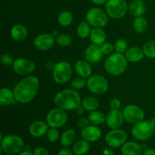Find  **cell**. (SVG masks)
<instances>
[{"instance_id": "obj_1", "label": "cell", "mask_w": 155, "mask_h": 155, "mask_svg": "<svg viewBox=\"0 0 155 155\" xmlns=\"http://www.w3.org/2000/svg\"><path fill=\"white\" fill-rule=\"evenodd\" d=\"M39 89V80L35 76H27L18 83L13 89L15 98L21 104H28L37 95Z\"/></svg>"}, {"instance_id": "obj_2", "label": "cell", "mask_w": 155, "mask_h": 155, "mask_svg": "<svg viewBox=\"0 0 155 155\" xmlns=\"http://www.w3.org/2000/svg\"><path fill=\"white\" fill-rule=\"evenodd\" d=\"M81 102L80 95L74 89H63L58 92L54 98V105L66 111L76 110L81 104Z\"/></svg>"}, {"instance_id": "obj_3", "label": "cell", "mask_w": 155, "mask_h": 155, "mask_svg": "<svg viewBox=\"0 0 155 155\" xmlns=\"http://www.w3.org/2000/svg\"><path fill=\"white\" fill-rule=\"evenodd\" d=\"M127 59L124 54L113 53L107 56L104 61V69L111 76H120L124 74L127 68Z\"/></svg>"}, {"instance_id": "obj_4", "label": "cell", "mask_w": 155, "mask_h": 155, "mask_svg": "<svg viewBox=\"0 0 155 155\" xmlns=\"http://www.w3.org/2000/svg\"><path fill=\"white\" fill-rule=\"evenodd\" d=\"M25 147L24 141L21 136L17 135H7L2 137L1 134V149L5 153L18 154Z\"/></svg>"}, {"instance_id": "obj_5", "label": "cell", "mask_w": 155, "mask_h": 155, "mask_svg": "<svg viewBox=\"0 0 155 155\" xmlns=\"http://www.w3.org/2000/svg\"><path fill=\"white\" fill-rule=\"evenodd\" d=\"M155 126L151 120H142L134 124L131 130L133 138L139 141H146L154 134Z\"/></svg>"}, {"instance_id": "obj_6", "label": "cell", "mask_w": 155, "mask_h": 155, "mask_svg": "<svg viewBox=\"0 0 155 155\" xmlns=\"http://www.w3.org/2000/svg\"><path fill=\"white\" fill-rule=\"evenodd\" d=\"M128 11L126 0H107L105 4V12L109 18L119 20L125 17Z\"/></svg>"}, {"instance_id": "obj_7", "label": "cell", "mask_w": 155, "mask_h": 155, "mask_svg": "<svg viewBox=\"0 0 155 155\" xmlns=\"http://www.w3.org/2000/svg\"><path fill=\"white\" fill-rule=\"evenodd\" d=\"M72 67L67 61H59L53 66L52 77L58 84H64L72 76Z\"/></svg>"}, {"instance_id": "obj_8", "label": "cell", "mask_w": 155, "mask_h": 155, "mask_svg": "<svg viewBox=\"0 0 155 155\" xmlns=\"http://www.w3.org/2000/svg\"><path fill=\"white\" fill-rule=\"evenodd\" d=\"M86 21L92 27L103 28L107 24L109 16L107 12L99 8H92L89 9L86 15Z\"/></svg>"}, {"instance_id": "obj_9", "label": "cell", "mask_w": 155, "mask_h": 155, "mask_svg": "<svg viewBox=\"0 0 155 155\" xmlns=\"http://www.w3.org/2000/svg\"><path fill=\"white\" fill-rule=\"evenodd\" d=\"M86 86L92 93L95 95H102L108 90L109 83L107 79L103 76L100 74H94L87 79Z\"/></svg>"}, {"instance_id": "obj_10", "label": "cell", "mask_w": 155, "mask_h": 155, "mask_svg": "<svg viewBox=\"0 0 155 155\" xmlns=\"http://www.w3.org/2000/svg\"><path fill=\"white\" fill-rule=\"evenodd\" d=\"M68 119L66 110L59 107L51 109L45 117V121L48 127L51 128H61L65 125Z\"/></svg>"}, {"instance_id": "obj_11", "label": "cell", "mask_w": 155, "mask_h": 155, "mask_svg": "<svg viewBox=\"0 0 155 155\" xmlns=\"http://www.w3.org/2000/svg\"><path fill=\"white\" fill-rule=\"evenodd\" d=\"M124 119L129 124H136L144 120L145 113L143 109L136 104H129L123 110Z\"/></svg>"}, {"instance_id": "obj_12", "label": "cell", "mask_w": 155, "mask_h": 155, "mask_svg": "<svg viewBox=\"0 0 155 155\" xmlns=\"http://www.w3.org/2000/svg\"><path fill=\"white\" fill-rule=\"evenodd\" d=\"M106 144L112 148L122 147L127 141V134L124 130L120 129L110 130L106 134L104 138Z\"/></svg>"}, {"instance_id": "obj_13", "label": "cell", "mask_w": 155, "mask_h": 155, "mask_svg": "<svg viewBox=\"0 0 155 155\" xmlns=\"http://www.w3.org/2000/svg\"><path fill=\"white\" fill-rule=\"evenodd\" d=\"M12 68L15 74L20 76H25L29 75L34 71L36 64L30 59L19 58L15 59Z\"/></svg>"}, {"instance_id": "obj_14", "label": "cell", "mask_w": 155, "mask_h": 155, "mask_svg": "<svg viewBox=\"0 0 155 155\" xmlns=\"http://www.w3.org/2000/svg\"><path fill=\"white\" fill-rule=\"evenodd\" d=\"M55 39L51 33H41L33 39V45L40 51H48L54 45Z\"/></svg>"}, {"instance_id": "obj_15", "label": "cell", "mask_w": 155, "mask_h": 155, "mask_svg": "<svg viewBox=\"0 0 155 155\" xmlns=\"http://www.w3.org/2000/svg\"><path fill=\"white\" fill-rule=\"evenodd\" d=\"M125 121L123 111L120 110H111L106 116V125L110 130L120 129Z\"/></svg>"}, {"instance_id": "obj_16", "label": "cell", "mask_w": 155, "mask_h": 155, "mask_svg": "<svg viewBox=\"0 0 155 155\" xmlns=\"http://www.w3.org/2000/svg\"><path fill=\"white\" fill-rule=\"evenodd\" d=\"M85 58L90 64L99 63L102 59L104 54L101 51L100 45L91 44L85 50Z\"/></svg>"}, {"instance_id": "obj_17", "label": "cell", "mask_w": 155, "mask_h": 155, "mask_svg": "<svg viewBox=\"0 0 155 155\" xmlns=\"http://www.w3.org/2000/svg\"><path fill=\"white\" fill-rule=\"evenodd\" d=\"M81 136L89 142H96L101 137V130L96 125H89L82 130Z\"/></svg>"}, {"instance_id": "obj_18", "label": "cell", "mask_w": 155, "mask_h": 155, "mask_svg": "<svg viewBox=\"0 0 155 155\" xmlns=\"http://www.w3.org/2000/svg\"><path fill=\"white\" fill-rule=\"evenodd\" d=\"M48 125L46 122L36 120L32 123L29 127V133L32 136L36 138L42 137L46 135L48 130Z\"/></svg>"}, {"instance_id": "obj_19", "label": "cell", "mask_w": 155, "mask_h": 155, "mask_svg": "<svg viewBox=\"0 0 155 155\" xmlns=\"http://www.w3.org/2000/svg\"><path fill=\"white\" fill-rule=\"evenodd\" d=\"M74 70L80 77L88 79L92 74V68L91 64L86 60H79L74 64Z\"/></svg>"}, {"instance_id": "obj_20", "label": "cell", "mask_w": 155, "mask_h": 155, "mask_svg": "<svg viewBox=\"0 0 155 155\" xmlns=\"http://www.w3.org/2000/svg\"><path fill=\"white\" fill-rule=\"evenodd\" d=\"M124 54L127 61L131 63H137V62L141 61L145 56L143 48H139L138 46L130 47L127 49Z\"/></svg>"}, {"instance_id": "obj_21", "label": "cell", "mask_w": 155, "mask_h": 155, "mask_svg": "<svg viewBox=\"0 0 155 155\" xmlns=\"http://www.w3.org/2000/svg\"><path fill=\"white\" fill-rule=\"evenodd\" d=\"M145 4L143 0H131L128 5V11L134 18L143 16L145 13Z\"/></svg>"}, {"instance_id": "obj_22", "label": "cell", "mask_w": 155, "mask_h": 155, "mask_svg": "<svg viewBox=\"0 0 155 155\" xmlns=\"http://www.w3.org/2000/svg\"><path fill=\"white\" fill-rule=\"evenodd\" d=\"M28 35L27 27L23 24H15L11 28L10 36L16 42H21L26 39Z\"/></svg>"}, {"instance_id": "obj_23", "label": "cell", "mask_w": 155, "mask_h": 155, "mask_svg": "<svg viewBox=\"0 0 155 155\" xmlns=\"http://www.w3.org/2000/svg\"><path fill=\"white\" fill-rule=\"evenodd\" d=\"M123 155H142L143 148L142 145L135 142H127L121 147Z\"/></svg>"}, {"instance_id": "obj_24", "label": "cell", "mask_w": 155, "mask_h": 155, "mask_svg": "<svg viewBox=\"0 0 155 155\" xmlns=\"http://www.w3.org/2000/svg\"><path fill=\"white\" fill-rule=\"evenodd\" d=\"M89 38H90V40L92 42V44L101 45L106 42L107 36H106L105 32L104 31L102 28L93 27L91 30Z\"/></svg>"}, {"instance_id": "obj_25", "label": "cell", "mask_w": 155, "mask_h": 155, "mask_svg": "<svg viewBox=\"0 0 155 155\" xmlns=\"http://www.w3.org/2000/svg\"><path fill=\"white\" fill-rule=\"evenodd\" d=\"M15 101H16V98H15L13 91L11 90L8 88H2L0 90V104L2 106L10 105L13 104Z\"/></svg>"}, {"instance_id": "obj_26", "label": "cell", "mask_w": 155, "mask_h": 155, "mask_svg": "<svg viewBox=\"0 0 155 155\" xmlns=\"http://www.w3.org/2000/svg\"><path fill=\"white\" fill-rule=\"evenodd\" d=\"M90 150V142L85 139L79 140L73 145L72 151L75 155H86Z\"/></svg>"}, {"instance_id": "obj_27", "label": "cell", "mask_w": 155, "mask_h": 155, "mask_svg": "<svg viewBox=\"0 0 155 155\" xmlns=\"http://www.w3.org/2000/svg\"><path fill=\"white\" fill-rule=\"evenodd\" d=\"M76 137L77 135L74 130H67L64 131L61 136V143L64 147H70L75 143Z\"/></svg>"}, {"instance_id": "obj_28", "label": "cell", "mask_w": 155, "mask_h": 155, "mask_svg": "<svg viewBox=\"0 0 155 155\" xmlns=\"http://www.w3.org/2000/svg\"><path fill=\"white\" fill-rule=\"evenodd\" d=\"M81 104L84 107L85 110L88 111L96 110L99 107L98 99L95 96H88L82 100Z\"/></svg>"}, {"instance_id": "obj_29", "label": "cell", "mask_w": 155, "mask_h": 155, "mask_svg": "<svg viewBox=\"0 0 155 155\" xmlns=\"http://www.w3.org/2000/svg\"><path fill=\"white\" fill-rule=\"evenodd\" d=\"M148 24L147 20L143 16L135 18L133 21V28L139 34H143L147 31Z\"/></svg>"}, {"instance_id": "obj_30", "label": "cell", "mask_w": 155, "mask_h": 155, "mask_svg": "<svg viewBox=\"0 0 155 155\" xmlns=\"http://www.w3.org/2000/svg\"><path fill=\"white\" fill-rule=\"evenodd\" d=\"M91 124L93 125L100 126L104 124L106 122V116L101 111L98 110H93L91 111L88 116Z\"/></svg>"}, {"instance_id": "obj_31", "label": "cell", "mask_w": 155, "mask_h": 155, "mask_svg": "<svg viewBox=\"0 0 155 155\" xmlns=\"http://www.w3.org/2000/svg\"><path fill=\"white\" fill-rule=\"evenodd\" d=\"M74 21V15L70 11H63L58 17V23L62 27H68Z\"/></svg>"}, {"instance_id": "obj_32", "label": "cell", "mask_w": 155, "mask_h": 155, "mask_svg": "<svg viewBox=\"0 0 155 155\" xmlns=\"http://www.w3.org/2000/svg\"><path fill=\"white\" fill-rule=\"evenodd\" d=\"M91 26L87 21H82L79 24L78 27L77 29V33L79 37L82 39H86V38L89 37V35L91 33Z\"/></svg>"}, {"instance_id": "obj_33", "label": "cell", "mask_w": 155, "mask_h": 155, "mask_svg": "<svg viewBox=\"0 0 155 155\" xmlns=\"http://www.w3.org/2000/svg\"><path fill=\"white\" fill-rule=\"evenodd\" d=\"M142 48L146 57L155 59V40H149L145 42Z\"/></svg>"}, {"instance_id": "obj_34", "label": "cell", "mask_w": 155, "mask_h": 155, "mask_svg": "<svg viewBox=\"0 0 155 155\" xmlns=\"http://www.w3.org/2000/svg\"><path fill=\"white\" fill-rule=\"evenodd\" d=\"M55 42L60 46L67 47L72 43V37L71 35L67 34V33H61L56 36Z\"/></svg>"}, {"instance_id": "obj_35", "label": "cell", "mask_w": 155, "mask_h": 155, "mask_svg": "<svg viewBox=\"0 0 155 155\" xmlns=\"http://www.w3.org/2000/svg\"><path fill=\"white\" fill-rule=\"evenodd\" d=\"M128 43L124 39H118L114 43V51L120 54H125L128 49Z\"/></svg>"}, {"instance_id": "obj_36", "label": "cell", "mask_w": 155, "mask_h": 155, "mask_svg": "<svg viewBox=\"0 0 155 155\" xmlns=\"http://www.w3.org/2000/svg\"><path fill=\"white\" fill-rule=\"evenodd\" d=\"M86 83H87V80H86V79L78 76L77 77L73 79V80L71 81V86L72 89L78 91L83 89L86 86Z\"/></svg>"}, {"instance_id": "obj_37", "label": "cell", "mask_w": 155, "mask_h": 155, "mask_svg": "<svg viewBox=\"0 0 155 155\" xmlns=\"http://www.w3.org/2000/svg\"><path fill=\"white\" fill-rule=\"evenodd\" d=\"M46 137L48 142H50L51 143H54L60 139V133L57 128L50 127L46 133Z\"/></svg>"}, {"instance_id": "obj_38", "label": "cell", "mask_w": 155, "mask_h": 155, "mask_svg": "<svg viewBox=\"0 0 155 155\" xmlns=\"http://www.w3.org/2000/svg\"><path fill=\"white\" fill-rule=\"evenodd\" d=\"M100 48H101L103 54H106V55H110V54H113V52L114 51V44H112L111 42H105L102 45H100Z\"/></svg>"}, {"instance_id": "obj_39", "label": "cell", "mask_w": 155, "mask_h": 155, "mask_svg": "<svg viewBox=\"0 0 155 155\" xmlns=\"http://www.w3.org/2000/svg\"><path fill=\"white\" fill-rule=\"evenodd\" d=\"M0 61L2 63V64L5 65V66H10V65H12L14 64L15 59L12 57V55L7 54V53H5V54H2L1 55Z\"/></svg>"}, {"instance_id": "obj_40", "label": "cell", "mask_w": 155, "mask_h": 155, "mask_svg": "<svg viewBox=\"0 0 155 155\" xmlns=\"http://www.w3.org/2000/svg\"><path fill=\"white\" fill-rule=\"evenodd\" d=\"M33 155H50L49 151L45 147H36L33 151Z\"/></svg>"}, {"instance_id": "obj_41", "label": "cell", "mask_w": 155, "mask_h": 155, "mask_svg": "<svg viewBox=\"0 0 155 155\" xmlns=\"http://www.w3.org/2000/svg\"><path fill=\"white\" fill-rule=\"evenodd\" d=\"M121 107V101L119 98H113L110 101V107L111 110H120Z\"/></svg>"}, {"instance_id": "obj_42", "label": "cell", "mask_w": 155, "mask_h": 155, "mask_svg": "<svg viewBox=\"0 0 155 155\" xmlns=\"http://www.w3.org/2000/svg\"><path fill=\"white\" fill-rule=\"evenodd\" d=\"M90 123L91 122L88 117H82L79 120L78 123H77V125H78L79 127L83 129L85 128V127H88Z\"/></svg>"}, {"instance_id": "obj_43", "label": "cell", "mask_w": 155, "mask_h": 155, "mask_svg": "<svg viewBox=\"0 0 155 155\" xmlns=\"http://www.w3.org/2000/svg\"><path fill=\"white\" fill-rule=\"evenodd\" d=\"M58 155H75L71 150L68 149V148H64V149L60 150L58 153Z\"/></svg>"}, {"instance_id": "obj_44", "label": "cell", "mask_w": 155, "mask_h": 155, "mask_svg": "<svg viewBox=\"0 0 155 155\" xmlns=\"http://www.w3.org/2000/svg\"><path fill=\"white\" fill-rule=\"evenodd\" d=\"M142 155H155V149L154 148H146L143 151Z\"/></svg>"}, {"instance_id": "obj_45", "label": "cell", "mask_w": 155, "mask_h": 155, "mask_svg": "<svg viewBox=\"0 0 155 155\" xmlns=\"http://www.w3.org/2000/svg\"><path fill=\"white\" fill-rule=\"evenodd\" d=\"M76 112H77V114L78 115H83V114H84V112H85V108L84 107H83V105H82V104H80V106H78V107H77V108H76Z\"/></svg>"}, {"instance_id": "obj_46", "label": "cell", "mask_w": 155, "mask_h": 155, "mask_svg": "<svg viewBox=\"0 0 155 155\" xmlns=\"http://www.w3.org/2000/svg\"><path fill=\"white\" fill-rule=\"evenodd\" d=\"M91 1L96 5H102L106 4V2H107V0H91Z\"/></svg>"}, {"instance_id": "obj_47", "label": "cell", "mask_w": 155, "mask_h": 155, "mask_svg": "<svg viewBox=\"0 0 155 155\" xmlns=\"http://www.w3.org/2000/svg\"><path fill=\"white\" fill-rule=\"evenodd\" d=\"M17 155H33V153L32 152V151H30V150L25 149L24 151L23 150L22 151H21L20 153H18Z\"/></svg>"}, {"instance_id": "obj_48", "label": "cell", "mask_w": 155, "mask_h": 155, "mask_svg": "<svg viewBox=\"0 0 155 155\" xmlns=\"http://www.w3.org/2000/svg\"><path fill=\"white\" fill-rule=\"evenodd\" d=\"M103 154H104V155H114L113 151L108 149H104V151H103Z\"/></svg>"}, {"instance_id": "obj_49", "label": "cell", "mask_w": 155, "mask_h": 155, "mask_svg": "<svg viewBox=\"0 0 155 155\" xmlns=\"http://www.w3.org/2000/svg\"><path fill=\"white\" fill-rule=\"evenodd\" d=\"M151 121H152V123H153V124H154V126H155V116L154 117H153V118H152V119H151Z\"/></svg>"}, {"instance_id": "obj_50", "label": "cell", "mask_w": 155, "mask_h": 155, "mask_svg": "<svg viewBox=\"0 0 155 155\" xmlns=\"http://www.w3.org/2000/svg\"><path fill=\"white\" fill-rule=\"evenodd\" d=\"M2 155H14V154H8V153H5V154H2Z\"/></svg>"}]
</instances>
